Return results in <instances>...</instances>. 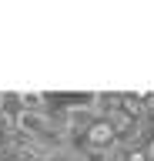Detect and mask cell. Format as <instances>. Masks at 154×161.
Listing matches in <instances>:
<instances>
[{
    "label": "cell",
    "instance_id": "3957f363",
    "mask_svg": "<svg viewBox=\"0 0 154 161\" xmlns=\"http://www.w3.org/2000/svg\"><path fill=\"white\" fill-rule=\"evenodd\" d=\"M20 108L24 111H50V97L37 94V91H24L20 94Z\"/></svg>",
    "mask_w": 154,
    "mask_h": 161
},
{
    "label": "cell",
    "instance_id": "6da1fadb",
    "mask_svg": "<svg viewBox=\"0 0 154 161\" xmlns=\"http://www.w3.org/2000/svg\"><path fill=\"white\" fill-rule=\"evenodd\" d=\"M81 148H87V151H97V154H107L111 148H117V131H114V124L107 118H97L91 124V128L81 134Z\"/></svg>",
    "mask_w": 154,
    "mask_h": 161
},
{
    "label": "cell",
    "instance_id": "5b68a950",
    "mask_svg": "<svg viewBox=\"0 0 154 161\" xmlns=\"http://www.w3.org/2000/svg\"><path fill=\"white\" fill-rule=\"evenodd\" d=\"M40 161H67V154H44Z\"/></svg>",
    "mask_w": 154,
    "mask_h": 161
},
{
    "label": "cell",
    "instance_id": "7a4b0ae2",
    "mask_svg": "<svg viewBox=\"0 0 154 161\" xmlns=\"http://www.w3.org/2000/svg\"><path fill=\"white\" fill-rule=\"evenodd\" d=\"M20 111L24 108H20V94L17 91H0V128L7 131V134H13Z\"/></svg>",
    "mask_w": 154,
    "mask_h": 161
},
{
    "label": "cell",
    "instance_id": "277c9868",
    "mask_svg": "<svg viewBox=\"0 0 154 161\" xmlns=\"http://www.w3.org/2000/svg\"><path fill=\"white\" fill-rule=\"evenodd\" d=\"M144 158H147V161H154V134L147 138V144H144Z\"/></svg>",
    "mask_w": 154,
    "mask_h": 161
}]
</instances>
